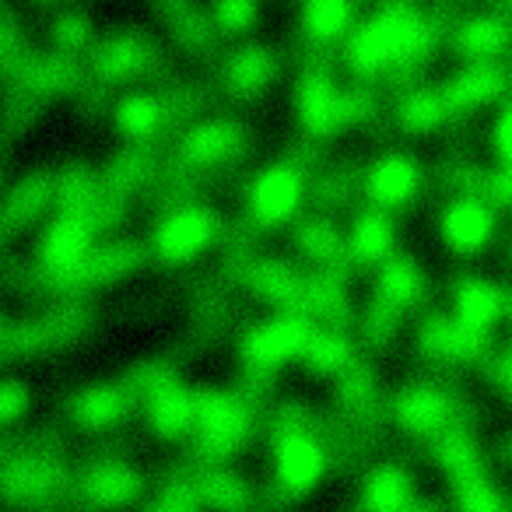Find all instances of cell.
I'll use <instances>...</instances> for the list:
<instances>
[{
    "instance_id": "6da1fadb",
    "label": "cell",
    "mask_w": 512,
    "mask_h": 512,
    "mask_svg": "<svg viewBox=\"0 0 512 512\" xmlns=\"http://www.w3.org/2000/svg\"><path fill=\"white\" fill-rule=\"evenodd\" d=\"M330 467L327 446L309 428V407L302 400H281L271 414V470L274 488L285 498H302L323 481Z\"/></svg>"
},
{
    "instance_id": "7a4b0ae2",
    "label": "cell",
    "mask_w": 512,
    "mask_h": 512,
    "mask_svg": "<svg viewBox=\"0 0 512 512\" xmlns=\"http://www.w3.org/2000/svg\"><path fill=\"white\" fill-rule=\"evenodd\" d=\"M306 165L292 162V158H278L267 162L249 176L242 204H246V225L253 232H274L299 221V211L309 197L306 186Z\"/></svg>"
},
{
    "instance_id": "3957f363",
    "label": "cell",
    "mask_w": 512,
    "mask_h": 512,
    "mask_svg": "<svg viewBox=\"0 0 512 512\" xmlns=\"http://www.w3.org/2000/svg\"><path fill=\"white\" fill-rule=\"evenodd\" d=\"M190 432L200 460H228L253 432V404L239 390H197Z\"/></svg>"
},
{
    "instance_id": "277c9868",
    "label": "cell",
    "mask_w": 512,
    "mask_h": 512,
    "mask_svg": "<svg viewBox=\"0 0 512 512\" xmlns=\"http://www.w3.org/2000/svg\"><path fill=\"white\" fill-rule=\"evenodd\" d=\"M316 334V323L306 313H295V309H278L267 320L253 323L246 334L239 337V358L246 369L256 372H274L288 362H302L309 341Z\"/></svg>"
},
{
    "instance_id": "5b68a950",
    "label": "cell",
    "mask_w": 512,
    "mask_h": 512,
    "mask_svg": "<svg viewBox=\"0 0 512 512\" xmlns=\"http://www.w3.org/2000/svg\"><path fill=\"white\" fill-rule=\"evenodd\" d=\"M225 239V221L214 207L190 200V204L172 207L162 214L155 235H151V249L165 264H197L200 256L211 253Z\"/></svg>"
},
{
    "instance_id": "8992f818",
    "label": "cell",
    "mask_w": 512,
    "mask_h": 512,
    "mask_svg": "<svg viewBox=\"0 0 512 512\" xmlns=\"http://www.w3.org/2000/svg\"><path fill=\"white\" fill-rule=\"evenodd\" d=\"M456 411H460L456 393L449 386L435 383V379H411V383L397 386L393 397L386 400V414L393 418V425L404 435L428 442L446 432V428L460 425Z\"/></svg>"
},
{
    "instance_id": "52a82bcc",
    "label": "cell",
    "mask_w": 512,
    "mask_h": 512,
    "mask_svg": "<svg viewBox=\"0 0 512 512\" xmlns=\"http://www.w3.org/2000/svg\"><path fill=\"white\" fill-rule=\"evenodd\" d=\"M435 235L446 253L460 260H474L484 249L495 246L498 235V207H491L477 193H453L435 211Z\"/></svg>"
},
{
    "instance_id": "ba28073f",
    "label": "cell",
    "mask_w": 512,
    "mask_h": 512,
    "mask_svg": "<svg viewBox=\"0 0 512 512\" xmlns=\"http://www.w3.org/2000/svg\"><path fill=\"white\" fill-rule=\"evenodd\" d=\"M281 74V53L271 50L264 43H246L242 39L235 50L225 53V60L218 64V81L225 99L235 102H256L271 92V85Z\"/></svg>"
},
{
    "instance_id": "9c48e42d",
    "label": "cell",
    "mask_w": 512,
    "mask_h": 512,
    "mask_svg": "<svg viewBox=\"0 0 512 512\" xmlns=\"http://www.w3.org/2000/svg\"><path fill=\"white\" fill-rule=\"evenodd\" d=\"M421 186H425V169L411 151H383L365 165L362 176V193L369 197V204L390 214L411 207Z\"/></svg>"
},
{
    "instance_id": "30bf717a",
    "label": "cell",
    "mask_w": 512,
    "mask_h": 512,
    "mask_svg": "<svg viewBox=\"0 0 512 512\" xmlns=\"http://www.w3.org/2000/svg\"><path fill=\"white\" fill-rule=\"evenodd\" d=\"M446 46L463 64H502L512 53V18H505L502 11L456 18Z\"/></svg>"
},
{
    "instance_id": "8fae6325",
    "label": "cell",
    "mask_w": 512,
    "mask_h": 512,
    "mask_svg": "<svg viewBox=\"0 0 512 512\" xmlns=\"http://www.w3.org/2000/svg\"><path fill=\"white\" fill-rule=\"evenodd\" d=\"M449 316L460 327L491 334V327L505 320V285H495L481 274H463L449 288Z\"/></svg>"
},
{
    "instance_id": "7c38bea8",
    "label": "cell",
    "mask_w": 512,
    "mask_h": 512,
    "mask_svg": "<svg viewBox=\"0 0 512 512\" xmlns=\"http://www.w3.org/2000/svg\"><path fill=\"white\" fill-rule=\"evenodd\" d=\"M344 246H348L351 267H372L376 271L386 256H393L397 246V228H393V214L379 211V207H365L355 214L351 228L344 232Z\"/></svg>"
},
{
    "instance_id": "4fadbf2b",
    "label": "cell",
    "mask_w": 512,
    "mask_h": 512,
    "mask_svg": "<svg viewBox=\"0 0 512 512\" xmlns=\"http://www.w3.org/2000/svg\"><path fill=\"white\" fill-rule=\"evenodd\" d=\"M414 502V474L400 463H379L358 488V512H404Z\"/></svg>"
},
{
    "instance_id": "5bb4252c",
    "label": "cell",
    "mask_w": 512,
    "mask_h": 512,
    "mask_svg": "<svg viewBox=\"0 0 512 512\" xmlns=\"http://www.w3.org/2000/svg\"><path fill=\"white\" fill-rule=\"evenodd\" d=\"M355 29V0H302L299 32L309 46L344 43Z\"/></svg>"
},
{
    "instance_id": "9a60e30c",
    "label": "cell",
    "mask_w": 512,
    "mask_h": 512,
    "mask_svg": "<svg viewBox=\"0 0 512 512\" xmlns=\"http://www.w3.org/2000/svg\"><path fill=\"white\" fill-rule=\"evenodd\" d=\"M351 362H355V337H351L344 327L316 330L306 355H302V365H306L313 376H323V379L341 376Z\"/></svg>"
},
{
    "instance_id": "2e32d148",
    "label": "cell",
    "mask_w": 512,
    "mask_h": 512,
    "mask_svg": "<svg viewBox=\"0 0 512 512\" xmlns=\"http://www.w3.org/2000/svg\"><path fill=\"white\" fill-rule=\"evenodd\" d=\"M211 22L214 36L246 39L260 25V0H211Z\"/></svg>"
},
{
    "instance_id": "e0dca14e",
    "label": "cell",
    "mask_w": 512,
    "mask_h": 512,
    "mask_svg": "<svg viewBox=\"0 0 512 512\" xmlns=\"http://www.w3.org/2000/svg\"><path fill=\"white\" fill-rule=\"evenodd\" d=\"M484 137H488L495 162H498V165H509V169H512V95L502 102V109L495 113L491 127L484 130Z\"/></svg>"
},
{
    "instance_id": "ac0fdd59",
    "label": "cell",
    "mask_w": 512,
    "mask_h": 512,
    "mask_svg": "<svg viewBox=\"0 0 512 512\" xmlns=\"http://www.w3.org/2000/svg\"><path fill=\"white\" fill-rule=\"evenodd\" d=\"M484 369H488L495 390L512 404V341H505L502 348L491 351V358L484 362Z\"/></svg>"
},
{
    "instance_id": "d6986e66",
    "label": "cell",
    "mask_w": 512,
    "mask_h": 512,
    "mask_svg": "<svg viewBox=\"0 0 512 512\" xmlns=\"http://www.w3.org/2000/svg\"><path fill=\"white\" fill-rule=\"evenodd\" d=\"M404 512H446V509H442V502H432V498H414Z\"/></svg>"
},
{
    "instance_id": "ffe728a7",
    "label": "cell",
    "mask_w": 512,
    "mask_h": 512,
    "mask_svg": "<svg viewBox=\"0 0 512 512\" xmlns=\"http://www.w3.org/2000/svg\"><path fill=\"white\" fill-rule=\"evenodd\" d=\"M495 449H498V456H502V460L512 467V432H505L502 439H498V446H495Z\"/></svg>"
}]
</instances>
